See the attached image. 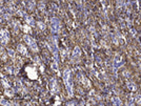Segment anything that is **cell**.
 Returning <instances> with one entry per match:
<instances>
[{"instance_id":"1","label":"cell","mask_w":141,"mask_h":106,"mask_svg":"<svg viewBox=\"0 0 141 106\" xmlns=\"http://www.w3.org/2000/svg\"><path fill=\"white\" fill-rule=\"evenodd\" d=\"M63 79H64V82L66 85V89L69 94V96H72V83H70V78H69V70H64V74H63Z\"/></svg>"},{"instance_id":"2","label":"cell","mask_w":141,"mask_h":106,"mask_svg":"<svg viewBox=\"0 0 141 106\" xmlns=\"http://www.w3.org/2000/svg\"><path fill=\"white\" fill-rule=\"evenodd\" d=\"M24 40L26 41V43L29 44V45L33 48V49H35V50H37V45H36V42H35L30 36H28V35H26V36H24Z\"/></svg>"},{"instance_id":"3","label":"cell","mask_w":141,"mask_h":106,"mask_svg":"<svg viewBox=\"0 0 141 106\" xmlns=\"http://www.w3.org/2000/svg\"><path fill=\"white\" fill-rule=\"evenodd\" d=\"M8 40H10V36H8V34L5 31H3L2 32V35H1V41H2V43L3 44H6V42Z\"/></svg>"},{"instance_id":"4","label":"cell","mask_w":141,"mask_h":106,"mask_svg":"<svg viewBox=\"0 0 141 106\" xmlns=\"http://www.w3.org/2000/svg\"><path fill=\"white\" fill-rule=\"evenodd\" d=\"M28 73H29V77L31 79H36L37 78V75H36V72L33 70V72H30V69H28Z\"/></svg>"}]
</instances>
